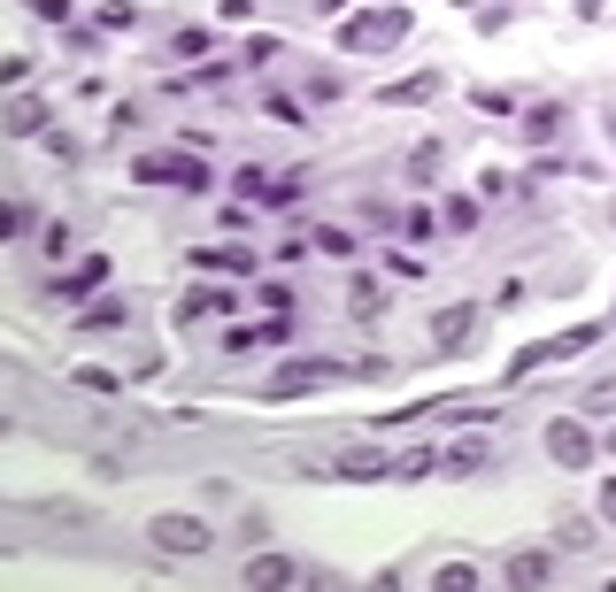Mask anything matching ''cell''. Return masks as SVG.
<instances>
[{"instance_id": "6da1fadb", "label": "cell", "mask_w": 616, "mask_h": 592, "mask_svg": "<svg viewBox=\"0 0 616 592\" xmlns=\"http://www.w3.org/2000/svg\"><path fill=\"white\" fill-rule=\"evenodd\" d=\"M401 39H409V8H362V15L339 23V46H347V54H386V46H401Z\"/></svg>"}, {"instance_id": "7a4b0ae2", "label": "cell", "mask_w": 616, "mask_h": 592, "mask_svg": "<svg viewBox=\"0 0 616 592\" xmlns=\"http://www.w3.org/2000/svg\"><path fill=\"white\" fill-rule=\"evenodd\" d=\"M147 539L162 547V554H177V562H193V554H208V547H216V531H208L201 516H154Z\"/></svg>"}, {"instance_id": "3957f363", "label": "cell", "mask_w": 616, "mask_h": 592, "mask_svg": "<svg viewBox=\"0 0 616 592\" xmlns=\"http://www.w3.org/2000/svg\"><path fill=\"white\" fill-rule=\"evenodd\" d=\"M132 177H140V185H177V193H208V169H201L193 154H140Z\"/></svg>"}, {"instance_id": "277c9868", "label": "cell", "mask_w": 616, "mask_h": 592, "mask_svg": "<svg viewBox=\"0 0 616 592\" xmlns=\"http://www.w3.org/2000/svg\"><path fill=\"white\" fill-rule=\"evenodd\" d=\"M540 446H547V461H555V469H594V454H602L594 432H586V424H571V416H555Z\"/></svg>"}, {"instance_id": "5b68a950", "label": "cell", "mask_w": 616, "mask_h": 592, "mask_svg": "<svg viewBox=\"0 0 616 592\" xmlns=\"http://www.w3.org/2000/svg\"><path fill=\"white\" fill-rule=\"evenodd\" d=\"M470 339H478V300H455V308L432 315V346H440V354H462Z\"/></svg>"}, {"instance_id": "8992f818", "label": "cell", "mask_w": 616, "mask_h": 592, "mask_svg": "<svg viewBox=\"0 0 616 592\" xmlns=\"http://www.w3.org/2000/svg\"><path fill=\"white\" fill-rule=\"evenodd\" d=\"M331 377H355V370H339V362H294L286 377H270V401H294V393H316V385H331Z\"/></svg>"}, {"instance_id": "52a82bcc", "label": "cell", "mask_w": 616, "mask_h": 592, "mask_svg": "<svg viewBox=\"0 0 616 592\" xmlns=\"http://www.w3.org/2000/svg\"><path fill=\"white\" fill-rule=\"evenodd\" d=\"M239 585H255V592H278V585H301V570H294L286 554H255V562L239 570Z\"/></svg>"}, {"instance_id": "ba28073f", "label": "cell", "mask_w": 616, "mask_h": 592, "mask_svg": "<svg viewBox=\"0 0 616 592\" xmlns=\"http://www.w3.org/2000/svg\"><path fill=\"white\" fill-rule=\"evenodd\" d=\"M485 461H493V439H485V432H470V439H455L448 454H440L448 477H470V469H485Z\"/></svg>"}, {"instance_id": "9c48e42d", "label": "cell", "mask_w": 616, "mask_h": 592, "mask_svg": "<svg viewBox=\"0 0 616 592\" xmlns=\"http://www.w3.org/2000/svg\"><path fill=\"white\" fill-rule=\"evenodd\" d=\"M440 85H448V77H440V70H417V77H401V85H386V93H378V101H386V108H417V101H432V93H440Z\"/></svg>"}, {"instance_id": "30bf717a", "label": "cell", "mask_w": 616, "mask_h": 592, "mask_svg": "<svg viewBox=\"0 0 616 592\" xmlns=\"http://www.w3.org/2000/svg\"><path fill=\"white\" fill-rule=\"evenodd\" d=\"M201 270H224V278H255V255H239V247H208V255H193Z\"/></svg>"}, {"instance_id": "8fae6325", "label": "cell", "mask_w": 616, "mask_h": 592, "mask_svg": "<svg viewBox=\"0 0 616 592\" xmlns=\"http://www.w3.org/2000/svg\"><path fill=\"white\" fill-rule=\"evenodd\" d=\"M386 469H393V461H386L378 446H347V454H339V477H386Z\"/></svg>"}, {"instance_id": "7c38bea8", "label": "cell", "mask_w": 616, "mask_h": 592, "mask_svg": "<svg viewBox=\"0 0 616 592\" xmlns=\"http://www.w3.org/2000/svg\"><path fill=\"white\" fill-rule=\"evenodd\" d=\"M8 132H16V139H39V132H47V108H39V101H8Z\"/></svg>"}, {"instance_id": "4fadbf2b", "label": "cell", "mask_w": 616, "mask_h": 592, "mask_svg": "<svg viewBox=\"0 0 616 592\" xmlns=\"http://www.w3.org/2000/svg\"><path fill=\"white\" fill-rule=\"evenodd\" d=\"M555 132H563V101H547V108H532V116H524V139H532V147H547Z\"/></svg>"}, {"instance_id": "5bb4252c", "label": "cell", "mask_w": 616, "mask_h": 592, "mask_svg": "<svg viewBox=\"0 0 616 592\" xmlns=\"http://www.w3.org/2000/svg\"><path fill=\"white\" fill-rule=\"evenodd\" d=\"M547 578H555L547 554H509V585H547Z\"/></svg>"}, {"instance_id": "9a60e30c", "label": "cell", "mask_w": 616, "mask_h": 592, "mask_svg": "<svg viewBox=\"0 0 616 592\" xmlns=\"http://www.w3.org/2000/svg\"><path fill=\"white\" fill-rule=\"evenodd\" d=\"M301 185H308V169H286V177H278V185H263L255 200H263V208H294V200H301Z\"/></svg>"}, {"instance_id": "2e32d148", "label": "cell", "mask_w": 616, "mask_h": 592, "mask_svg": "<svg viewBox=\"0 0 616 592\" xmlns=\"http://www.w3.org/2000/svg\"><path fill=\"white\" fill-rule=\"evenodd\" d=\"M355 315H362V323H370V315H386V285H378V278H355Z\"/></svg>"}, {"instance_id": "e0dca14e", "label": "cell", "mask_w": 616, "mask_h": 592, "mask_svg": "<svg viewBox=\"0 0 616 592\" xmlns=\"http://www.w3.org/2000/svg\"><path fill=\"white\" fill-rule=\"evenodd\" d=\"M440 469V446H409L401 461H393V477H432Z\"/></svg>"}, {"instance_id": "ac0fdd59", "label": "cell", "mask_w": 616, "mask_h": 592, "mask_svg": "<svg viewBox=\"0 0 616 592\" xmlns=\"http://www.w3.org/2000/svg\"><path fill=\"white\" fill-rule=\"evenodd\" d=\"M101 278H109V262H101V255H85V262H78V278H70V285H62V300L93 293V285H101Z\"/></svg>"}, {"instance_id": "d6986e66", "label": "cell", "mask_w": 616, "mask_h": 592, "mask_svg": "<svg viewBox=\"0 0 616 592\" xmlns=\"http://www.w3.org/2000/svg\"><path fill=\"white\" fill-rule=\"evenodd\" d=\"M308 247H316V255H339V262H347V255H355V239H347V231H339V224H324V231H316V239H308Z\"/></svg>"}, {"instance_id": "ffe728a7", "label": "cell", "mask_w": 616, "mask_h": 592, "mask_svg": "<svg viewBox=\"0 0 616 592\" xmlns=\"http://www.w3.org/2000/svg\"><path fill=\"white\" fill-rule=\"evenodd\" d=\"M78 323H85V331H109V323H124V308H116V300H93Z\"/></svg>"}, {"instance_id": "44dd1931", "label": "cell", "mask_w": 616, "mask_h": 592, "mask_svg": "<svg viewBox=\"0 0 616 592\" xmlns=\"http://www.w3.org/2000/svg\"><path fill=\"white\" fill-rule=\"evenodd\" d=\"M409 177H440V139H424V147L409 154Z\"/></svg>"}, {"instance_id": "7402d4cb", "label": "cell", "mask_w": 616, "mask_h": 592, "mask_svg": "<svg viewBox=\"0 0 616 592\" xmlns=\"http://www.w3.org/2000/svg\"><path fill=\"white\" fill-rule=\"evenodd\" d=\"M586 408L609 416V408H616V377H594V385H586Z\"/></svg>"}, {"instance_id": "603a6c76", "label": "cell", "mask_w": 616, "mask_h": 592, "mask_svg": "<svg viewBox=\"0 0 616 592\" xmlns=\"http://www.w3.org/2000/svg\"><path fill=\"white\" fill-rule=\"evenodd\" d=\"M440 585H448V592H470V585H478V570H470V562H448V570H440Z\"/></svg>"}, {"instance_id": "cb8c5ba5", "label": "cell", "mask_w": 616, "mask_h": 592, "mask_svg": "<svg viewBox=\"0 0 616 592\" xmlns=\"http://www.w3.org/2000/svg\"><path fill=\"white\" fill-rule=\"evenodd\" d=\"M101 23H109V31H132V23H140V8H132V0H116V8H101Z\"/></svg>"}, {"instance_id": "d4e9b609", "label": "cell", "mask_w": 616, "mask_h": 592, "mask_svg": "<svg viewBox=\"0 0 616 592\" xmlns=\"http://www.w3.org/2000/svg\"><path fill=\"white\" fill-rule=\"evenodd\" d=\"M8 239H23V208H16V200H0V247H8Z\"/></svg>"}, {"instance_id": "484cf974", "label": "cell", "mask_w": 616, "mask_h": 592, "mask_svg": "<svg viewBox=\"0 0 616 592\" xmlns=\"http://www.w3.org/2000/svg\"><path fill=\"white\" fill-rule=\"evenodd\" d=\"M448 224H455V231H478V200H448Z\"/></svg>"}, {"instance_id": "4316f807", "label": "cell", "mask_w": 616, "mask_h": 592, "mask_svg": "<svg viewBox=\"0 0 616 592\" xmlns=\"http://www.w3.org/2000/svg\"><path fill=\"white\" fill-rule=\"evenodd\" d=\"M23 77H31V62H23V54H8V62H0V85H23Z\"/></svg>"}, {"instance_id": "83f0119b", "label": "cell", "mask_w": 616, "mask_h": 592, "mask_svg": "<svg viewBox=\"0 0 616 592\" xmlns=\"http://www.w3.org/2000/svg\"><path fill=\"white\" fill-rule=\"evenodd\" d=\"M216 15H224V23H247V15H255V0H216Z\"/></svg>"}, {"instance_id": "f1b7e54d", "label": "cell", "mask_w": 616, "mask_h": 592, "mask_svg": "<svg viewBox=\"0 0 616 592\" xmlns=\"http://www.w3.org/2000/svg\"><path fill=\"white\" fill-rule=\"evenodd\" d=\"M594 508H602V523H616V477L602 485V492H594Z\"/></svg>"}, {"instance_id": "f546056e", "label": "cell", "mask_w": 616, "mask_h": 592, "mask_svg": "<svg viewBox=\"0 0 616 592\" xmlns=\"http://www.w3.org/2000/svg\"><path fill=\"white\" fill-rule=\"evenodd\" d=\"M609 454H616V432H609Z\"/></svg>"}]
</instances>
